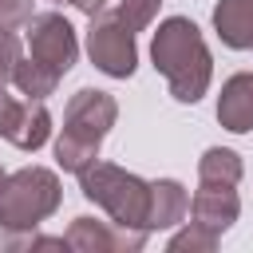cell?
<instances>
[{
	"instance_id": "6da1fadb",
	"label": "cell",
	"mask_w": 253,
	"mask_h": 253,
	"mask_svg": "<svg viewBox=\"0 0 253 253\" xmlns=\"http://www.w3.org/2000/svg\"><path fill=\"white\" fill-rule=\"evenodd\" d=\"M150 59H154V71L166 79V87L178 103H198L210 91L213 55H210L202 28L194 20H186V16L162 20L154 40H150Z\"/></svg>"
},
{
	"instance_id": "7a4b0ae2",
	"label": "cell",
	"mask_w": 253,
	"mask_h": 253,
	"mask_svg": "<svg viewBox=\"0 0 253 253\" xmlns=\"http://www.w3.org/2000/svg\"><path fill=\"white\" fill-rule=\"evenodd\" d=\"M115 119H119V103L111 91L79 87L63 107V130L55 138V162L67 174H79L83 166H91L99 158V146L111 134Z\"/></svg>"
},
{
	"instance_id": "3957f363",
	"label": "cell",
	"mask_w": 253,
	"mask_h": 253,
	"mask_svg": "<svg viewBox=\"0 0 253 253\" xmlns=\"http://www.w3.org/2000/svg\"><path fill=\"white\" fill-rule=\"evenodd\" d=\"M79 190L87 202H95L111 221L126 225V229H146V213H150V182L115 166V162H91L79 170ZM150 233V229H146Z\"/></svg>"
},
{
	"instance_id": "277c9868",
	"label": "cell",
	"mask_w": 253,
	"mask_h": 253,
	"mask_svg": "<svg viewBox=\"0 0 253 253\" xmlns=\"http://www.w3.org/2000/svg\"><path fill=\"white\" fill-rule=\"evenodd\" d=\"M63 202V186L47 166H24L0 186V225L8 229H40Z\"/></svg>"
},
{
	"instance_id": "5b68a950",
	"label": "cell",
	"mask_w": 253,
	"mask_h": 253,
	"mask_svg": "<svg viewBox=\"0 0 253 253\" xmlns=\"http://www.w3.org/2000/svg\"><path fill=\"white\" fill-rule=\"evenodd\" d=\"M87 55L111 79H130L134 75V67H138L134 32L119 20V12L103 8L99 16H91V24H87Z\"/></svg>"
},
{
	"instance_id": "8992f818",
	"label": "cell",
	"mask_w": 253,
	"mask_h": 253,
	"mask_svg": "<svg viewBox=\"0 0 253 253\" xmlns=\"http://www.w3.org/2000/svg\"><path fill=\"white\" fill-rule=\"evenodd\" d=\"M28 55L40 59L43 67H51L59 79L75 67L79 59V40H75V28L63 12H40L28 20Z\"/></svg>"
},
{
	"instance_id": "52a82bcc",
	"label": "cell",
	"mask_w": 253,
	"mask_h": 253,
	"mask_svg": "<svg viewBox=\"0 0 253 253\" xmlns=\"http://www.w3.org/2000/svg\"><path fill=\"white\" fill-rule=\"evenodd\" d=\"M63 237H67V249L75 253H138L146 245V229H126L119 221H99L91 213L71 217Z\"/></svg>"
},
{
	"instance_id": "ba28073f",
	"label": "cell",
	"mask_w": 253,
	"mask_h": 253,
	"mask_svg": "<svg viewBox=\"0 0 253 253\" xmlns=\"http://www.w3.org/2000/svg\"><path fill=\"white\" fill-rule=\"evenodd\" d=\"M241 213V198L225 182H198V194L190 198V221L206 225L210 233H225Z\"/></svg>"
},
{
	"instance_id": "9c48e42d",
	"label": "cell",
	"mask_w": 253,
	"mask_h": 253,
	"mask_svg": "<svg viewBox=\"0 0 253 253\" xmlns=\"http://www.w3.org/2000/svg\"><path fill=\"white\" fill-rule=\"evenodd\" d=\"M217 123L233 134L253 130V71H237L221 83L217 95Z\"/></svg>"
},
{
	"instance_id": "30bf717a",
	"label": "cell",
	"mask_w": 253,
	"mask_h": 253,
	"mask_svg": "<svg viewBox=\"0 0 253 253\" xmlns=\"http://www.w3.org/2000/svg\"><path fill=\"white\" fill-rule=\"evenodd\" d=\"M190 210V194L178 178H154L150 182V213H146V229H170L186 217Z\"/></svg>"
},
{
	"instance_id": "8fae6325",
	"label": "cell",
	"mask_w": 253,
	"mask_h": 253,
	"mask_svg": "<svg viewBox=\"0 0 253 253\" xmlns=\"http://www.w3.org/2000/svg\"><path fill=\"white\" fill-rule=\"evenodd\" d=\"M213 32L233 51L253 47V0H217L213 4Z\"/></svg>"
},
{
	"instance_id": "7c38bea8",
	"label": "cell",
	"mask_w": 253,
	"mask_h": 253,
	"mask_svg": "<svg viewBox=\"0 0 253 253\" xmlns=\"http://www.w3.org/2000/svg\"><path fill=\"white\" fill-rule=\"evenodd\" d=\"M51 134V115L43 107V99H24V115L16 123V130L8 134V142L16 150H40Z\"/></svg>"
},
{
	"instance_id": "4fadbf2b",
	"label": "cell",
	"mask_w": 253,
	"mask_h": 253,
	"mask_svg": "<svg viewBox=\"0 0 253 253\" xmlns=\"http://www.w3.org/2000/svg\"><path fill=\"white\" fill-rule=\"evenodd\" d=\"M12 83H16V91H20L24 99H47V95H55L59 75H55L51 67H43L40 59L20 55V63H16V71H12Z\"/></svg>"
},
{
	"instance_id": "5bb4252c",
	"label": "cell",
	"mask_w": 253,
	"mask_h": 253,
	"mask_svg": "<svg viewBox=\"0 0 253 253\" xmlns=\"http://www.w3.org/2000/svg\"><path fill=\"white\" fill-rule=\"evenodd\" d=\"M245 174V162L237 150L229 146H210L202 158H198V182H225V186H237Z\"/></svg>"
},
{
	"instance_id": "9a60e30c",
	"label": "cell",
	"mask_w": 253,
	"mask_h": 253,
	"mask_svg": "<svg viewBox=\"0 0 253 253\" xmlns=\"http://www.w3.org/2000/svg\"><path fill=\"white\" fill-rule=\"evenodd\" d=\"M12 249H67V237H43L36 229L0 225V253H12Z\"/></svg>"
},
{
	"instance_id": "2e32d148",
	"label": "cell",
	"mask_w": 253,
	"mask_h": 253,
	"mask_svg": "<svg viewBox=\"0 0 253 253\" xmlns=\"http://www.w3.org/2000/svg\"><path fill=\"white\" fill-rule=\"evenodd\" d=\"M213 245H217V233H210V229L198 225V221H190L186 229H178V233L166 241L170 253H210Z\"/></svg>"
},
{
	"instance_id": "e0dca14e",
	"label": "cell",
	"mask_w": 253,
	"mask_h": 253,
	"mask_svg": "<svg viewBox=\"0 0 253 253\" xmlns=\"http://www.w3.org/2000/svg\"><path fill=\"white\" fill-rule=\"evenodd\" d=\"M158 8H162V0H119L115 12H119V20H123L130 32H142V28L154 24Z\"/></svg>"
},
{
	"instance_id": "ac0fdd59",
	"label": "cell",
	"mask_w": 253,
	"mask_h": 253,
	"mask_svg": "<svg viewBox=\"0 0 253 253\" xmlns=\"http://www.w3.org/2000/svg\"><path fill=\"white\" fill-rule=\"evenodd\" d=\"M32 4H36V0H0V32H20V28H28V20L36 16Z\"/></svg>"
},
{
	"instance_id": "d6986e66",
	"label": "cell",
	"mask_w": 253,
	"mask_h": 253,
	"mask_svg": "<svg viewBox=\"0 0 253 253\" xmlns=\"http://www.w3.org/2000/svg\"><path fill=\"white\" fill-rule=\"evenodd\" d=\"M16 63H20V40H16V32H0V87L12 83Z\"/></svg>"
},
{
	"instance_id": "ffe728a7",
	"label": "cell",
	"mask_w": 253,
	"mask_h": 253,
	"mask_svg": "<svg viewBox=\"0 0 253 253\" xmlns=\"http://www.w3.org/2000/svg\"><path fill=\"white\" fill-rule=\"evenodd\" d=\"M20 115H24V103H20V99H12V95L0 87V138H8V134L16 130Z\"/></svg>"
},
{
	"instance_id": "44dd1931",
	"label": "cell",
	"mask_w": 253,
	"mask_h": 253,
	"mask_svg": "<svg viewBox=\"0 0 253 253\" xmlns=\"http://www.w3.org/2000/svg\"><path fill=\"white\" fill-rule=\"evenodd\" d=\"M4 178H8V174H4V170H0V186H4Z\"/></svg>"
},
{
	"instance_id": "7402d4cb",
	"label": "cell",
	"mask_w": 253,
	"mask_h": 253,
	"mask_svg": "<svg viewBox=\"0 0 253 253\" xmlns=\"http://www.w3.org/2000/svg\"><path fill=\"white\" fill-rule=\"evenodd\" d=\"M55 4H71V0H55Z\"/></svg>"
}]
</instances>
